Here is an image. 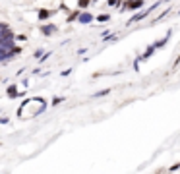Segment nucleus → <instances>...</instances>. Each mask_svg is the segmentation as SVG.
<instances>
[{
	"label": "nucleus",
	"mask_w": 180,
	"mask_h": 174,
	"mask_svg": "<svg viewBox=\"0 0 180 174\" xmlns=\"http://www.w3.org/2000/svg\"><path fill=\"white\" fill-rule=\"evenodd\" d=\"M141 4H144L141 0H132V2H126V8H128V10H136L137 6H141Z\"/></svg>",
	"instance_id": "1"
},
{
	"label": "nucleus",
	"mask_w": 180,
	"mask_h": 174,
	"mask_svg": "<svg viewBox=\"0 0 180 174\" xmlns=\"http://www.w3.org/2000/svg\"><path fill=\"white\" fill-rule=\"evenodd\" d=\"M39 18H41V19H45V18H49V10H43V12H41V14H39Z\"/></svg>",
	"instance_id": "2"
},
{
	"label": "nucleus",
	"mask_w": 180,
	"mask_h": 174,
	"mask_svg": "<svg viewBox=\"0 0 180 174\" xmlns=\"http://www.w3.org/2000/svg\"><path fill=\"white\" fill-rule=\"evenodd\" d=\"M87 4H89V0H79V8H81V6H83V8H85V6H87Z\"/></svg>",
	"instance_id": "3"
}]
</instances>
